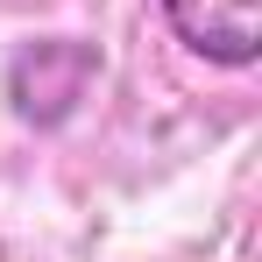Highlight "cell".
Wrapping results in <instances>:
<instances>
[{"label":"cell","mask_w":262,"mask_h":262,"mask_svg":"<svg viewBox=\"0 0 262 262\" xmlns=\"http://www.w3.org/2000/svg\"><path fill=\"white\" fill-rule=\"evenodd\" d=\"M92 78H99V50L71 43V36H50V43H29L14 64H7V99H14L21 121L57 128V121L85 99Z\"/></svg>","instance_id":"cell-1"},{"label":"cell","mask_w":262,"mask_h":262,"mask_svg":"<svg viewBox=\"0 0 262 262\" xmlns=\"http://www.w3.org/2000/svg\"><path fill=\"white\" fill-rule=\"evenodd\" d=\"M177 43L206 64H227V71H248L262 50V21H255V0H163Z\"/></svg>","instance_id":"cell-2"}]
</instances>
